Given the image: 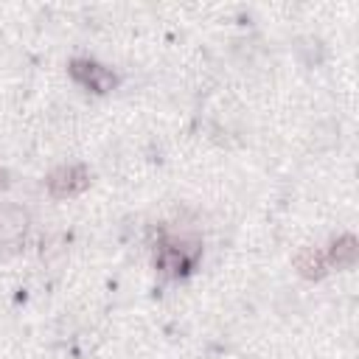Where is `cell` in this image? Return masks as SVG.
I'll list each match as a JSON object with an SVG mask.
<instances>
[{
  "instance_id": "1",
  "label": "cell",
  "mask_w": 359,
  "mask_h": 359,
  "mask_svg": "<svg viewBox=\"0 0 359 359\" xmlns=\"http://www.w3.org/2000/svg\"><path fill=\"white\" fill-rule=\"evenodd\" d=\"M90 185V168L76 163V165H62L56 171H50L48 177V194L53 199H67V196H76L81 194L84 188Z\"/></svg>"
},
{
  "instance_id": "2",
  "label": "cell",
  "mask_w": 359,
  "mask_h": 359,
  "mask_svg": "<svg viewBox=\"0 0 359 359\" xmlns=\"http://www.w3.org/2000/svg\"><path fill=\"white\" fill-rule=\"evenodd\" d=\"M70 76L84 87V90H93V93H109L118 79L112 70H107L104 65L98 62H90V59H73L70 62Z\"/></svg>"
},
{
  "instance_id": "3",
  "label": "cell",
  "mask_w": 359,
  "mask_h": 359,
  "mask_svg": "<svg viewBox=\"0 0 359 359\" xmlns=\"http://www.w3.org/2000/svg\"><path fill=\"white\" fill-rule=\"evenodd\" d=\"M356 255H359V247H356V238L351 236V233H345V236H339L331 247H328V252H325V261H328V266H337V269H348V266H353L356 264Z\"/></svg>"
},
{
  "instance_id": "4",
  "label": "cell",
  "mask_w": 359,
  "mask_h": 359,
  "mask_svg": "<svg viewBox=\"0 0 359 359\" xmlns=\"http://www.w3.org/2000/svg\"><path fill=\"white\" fill-rule=\"evenodd\" d=\"M194 264V255H185V250L180 244H160V252H157V266L165 272V275H180V272H188Z\"/></svg>"
},
{
  "instance_id": "5",
  "label": "cell",
  "mask_w": 359,
  "mask_h": 359,
  "mask_svg": "<svg viewBox=\"0 0 359 359\" xmlns=\"http://www.w3.org/2000/svg\"><path fill=\"white\" fill-rule=\"evenodd\" d=\"M294 269H297L303 278H309V280H320V278H325V272H328V261H325V255H323L320 250L303 247V250L294 255Z\"/></svg>"
},
{
  "instance_id": "6",
  "label": "cell",
  "mask_w": 359,
  "mask_h": 359,
  "mask_svg": "<svg viewBox=\"0 0 359 359\" xmlns=\"http://www.w3.org/2000/svg\"><path fill=\"white\" fill-rule=\"evenodd\" d=\"M28 227V213L22 208H0V244L17 241Z\"/></svg>"
},
{
  "instance_id": "7",
  "label": "cell",
  "mask_w": 359,
  "mask_h": 359,
  "mask_svg": "<svg viewBox=\"0 0 359 359\" xmlns=\"http://www.w3.org/2000/svg\"><path fill=\"white\" fill-rule=\"evenodd\" d=\"M0 188H8V171L0 165Z\"/></svg>"
}]
</instances>
